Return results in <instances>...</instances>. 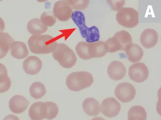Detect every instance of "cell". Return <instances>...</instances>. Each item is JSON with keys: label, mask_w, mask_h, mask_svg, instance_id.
Returning a JSON list of instances; mask_svg holds the SVG:
<instances>
[{"label": "cell", "mask_w": 161, "mask_h": 120, "mask_svg": "<svg viewBox=\"0 0 161 120\" xmlns=\"http://www.w3.org/2000/svg\"><path fill=\"white\" fill-rule=\"evenodd\" d=\"M59 112L58 106L52 102H39L33 103L29 109V116L32 120H52Z\"/></svg>", "instance_id": "obj_1"}, {"label": "cell", "mask_w": 161, "mask_h": 120, "mask_svg": "<svg viewBox=\"0 0 161 120\" xmlns=\"http://www.w3.org/2000/svg\"><path fill=\"white\" fill-rule=\"evenodd\" d=\"M30 51L34 54H47L52 52L58 44L54 38L49 35L32 36L28 41Z\"/></svg>", "instance_id": "obj_2"}, {"label": "cell", "mask_w": 161, "mask_h": 120, "mask_svg": "<svg viewBox=\"0 0 161 120\" xmlns=\"http://www.w3.org/2000/svg\"><path fill=\"white\" fill-rule=\"evenodd\" d=\"M71 18L75 25L78 26L81 37L85 39L87 42L92 43L99 41L100 37L99 29L95 26L90 28L86 26L85 17L81 12H74Z\"/></svg>", "instance_id": "obj_3"}, {"label": "cell", "mask_w": 161, "mask_h": 120, "mask_svg": "<svg viewBox=\"0 0 161 120\" xmlns=\"http://www.w3.org/2000/svg\"><path fill=\"white\" fill-rule=\"evenodd\" d=\"M94 82L92 73L86 71H77L70 73L66 78V84L71 91L78 92L89 88Z\"/></svg>", "instance_id": "obj_4"}, {"label": "cell", "mask_w": 161, "mask_h": 120, "mask_svg": "<svg viewBox=\"0 0 161 120\" xmlns=\"http://www.w3.org/2000/svg\"><path fill=\"white\" fill-rule=\"evenodd\" d=\"M52 55L60 66L65 69H70L74 67L77 61V57L73 50L64 43L58 44L52 52Z\"/></svg>", "instance_id": "obj_5"}, {"label": "cell", "mask_w": 161, "mask_h": 120, "mask_svg": "<svg viewBox=\"0 0 161 120\" xmlns=\"http://www.w3.org/2000/svg\"><path fill=\"white\" fill-rule=\"evenodd\" d=\"M116 20L120 26L132 29L138 25V12L136 9L130 7L122 8L116 14Z\"/></svg>", "instance_id": "obj_6"}, {"label": "cell", "mask_w": 161, "mask_h": 120, "mask_svg": "<svg viewBox=\"0 0 161 120\" xmlns=\"http://www.w3.org/2000/svg\"><path fill=\"white\" fill-rule=\"evenodd\" d=\"M115 94L120 102L128 103L134 99L136 90L134 86L130 83H121L115 88Z\"/></svg>", "instance_id": "obj_7"}, {"label": "cell", "mask_w": 161, "mask_h": 120, "mask_svg": "<svg viewBox=\"0 0 161 120\" xmlns=\"http://www.w3.org/2000/svg\"><path fill=\"white\" fill-rule=\"evenodd\" d=\"M149 69L143 63H134L130 66L128 74L130 79L136 83L145 82L149 77Z\"/></svg>", "instance_id": "obj_8"}, {"label": "cell", "mask_w": 161, "mask_h": 120, "mask_svg": "<svg viewBox=\"0 0 161 120\" xmlns=\"http://www.w3.org/2000/svg\"><path fill=\"white\" fill-rule=\"evenodd\" d=\"M53 13L56 18L59 21L66 22L71 18L73 11L67 0H63L58 1L55 3Z\"/></svg>", "instance_id": "obj_9"}, {"label": "cell", "mask_w": 161, "mask_h": 120, "mask_svg": "<svg viewBox=\"0 0 161 120\" xmlns=\"http://www.w3.org/2000/svg\"><path fill=\"white\" fill-rule=\"evenodd\" d=\"M121 109L120 103L114 98H107L103 101L100 106L102 113L109 118L117 116Z\"/></svg>", "instance_id": "obj_10"}, {"label": "cell", "mask_w": 161, "mask_h": 120, "mask_svg": "<svg viewBox=\"0 0 161 120\" xmlns=\"http://www.w3.org/2000/svg\"><path fill=\"white\" fill-rule=\"evenodd\" d=\"M107 72L110 78L117 81L125 77L126 73V68L120 61H114L110 63Z\"/></svg>", "instance_id": "obj_11"}, {"label": "cell", "mask_w": 161, "mask_h": 120, "mask_svg": "<svg viewBox=\"0 0 161 120\" xmlns=\"http://www.w3.org/2000/svg\"><path fill=\"white\" fill-rule=\"evenodd\" d=\"M23 69L26 74L34 75L40 72L42 67L41 59L35 56H31L23 61Z\"/></svg>", "instance_id": "obj_12"}, {"label": "cell", "mask_w": 161, "mask_h": 120, "mask_svg": "<svg viewBox=\"0 0 161 120\" xmlns=\"http://www.w3.org/2000/svg\"><path fill=\"white\" fill-rule=\"evenodd\" d=\"M158 34L155 30L151 29H145L141 33L140 42L142 46L147 49L153 48L158 42Z\"/></svg>", "instance_id": "obj_13"}, {"label": "cell", "mask_w": 161, "mask_h": 120, "mask_svg": "<svg viewBox=\"0 0 161 120\" xmlns=\"http://www.w3.org/2000/svg\"><path fill=\"white\" fill-rule=\"evenodd\" d=\"M29 104V101L23 96L16 95L9 100V106L12 112L20 114L26 110Z\"/></svg>", "instance_id": "obj_14"}, {"label": "cell", "mask_w": 161, "mask_h": 120, "mask_svg": "<svg viewBox=\"0 0 161 120\" xmlns=\"http://www.w3.org/2000/svg\"><path fill=\"white\" fill-rule=\"evenodd\" d=\"M12 56L17 59H23L28 56L29 51L25 43L14 41L10 47Z\"/></svg>", "instance_id": "obj_15"}, {"label": "cell", "mask_w": 161, "mask_h": 120, "mask_svg": "<svg viewBox=\"0 0 161 120\" xmlns=\"http://www.w3.org/2000/svg\"><path fill=\"white\" fill-rule=\"evenodd\" d=\"M82 108L85 112L91 116H97L100 113V104L94 98H87L84 100Z\"/></svg>", "instance_id": "obj_16"}, {"label": "cell", "mask_w": 161, "mask_h": 120, "mask_svg": "<svg viewBox=\"0 0 161 120\" xmlns=\"http://www.w3.org/2000/svg\"><path fill=\"white\" fill-rule=\"evenodd\" d=\"M128 60L132 63L139 62L144 55L142 47L138 44L132 43L125 50Z\"/></svg>", "instance_id": "obj_17"}, {"label": "cell", "mask_w": 161, "mask_h": 120, "mask_svg": "<svg viewBox=\"0 0 161 120\" xmlns=\"http://www.w3.org/2000/svg\"><path fill=\"white\" fill-rule=\"evenodd\" d=\"M27 29L28 32L33 36H39L45 33L48 27L43 25L40 19L34 18L27 23Z\"/></svg>", "instance_id": "obj_18"}, {"label": "cell", "mask_w": 161, "mask_h": 120, "mask_svg": "<svg viewBox=\"0 0 161 120\" xmlns=\"http://www.w3.org/2000/svg\"><path fill=\"white\" fill-rule=\"evenodd\" d=\"M89 54L91 58L103 57L107 53L104 48V42L98 41L89 43Z\"/></svg>", "instance_id": "obj_19"}, {"label": "cell", "mask_w": 161, "mask_h": 120, "mask_svg": "<svg viewBox=\"0 0 161 120\" xmlns=\"http://www.w3.org/2000/svg\"><path fill=\"white\" fill-rule=\"evenodd\" d=\"M14 40L7 32L0 34V59L5 57L7 55L11 44Z\"/></svg>", "instance_id": "obj_20"}, {"label": "cell", "mask_w": 161, "mask_h": 120, "mask_svg": "<svg viewBox=\"0 0 161 120\" xmlns=\"http://www.w3.org/2000/svg\"><path fill=\"white\" fill-rule=\"evenodd\" d=\"M11 82L6 66L0 63V93L6 92L11 87Z\"/></svg>", "instance_id": "obj_21"}, {"label": "cell", "mask_w": 161, "mask_h": 120, "mask_svg": "<svg viewBox=\"0 0 161 120\" xmlns=\"http://www.w3.org/2000/svg\"><path fill=\"white\" fill-rule=\"evenodd\" d=\"M113 37L115 38L120 44L122 51H125L132 43L131 35L126 30H123L117 32L113 35Z\"/></svg>", "instance_id": "obj_22"}, {"label": "cell", "mask_w": 161, "mask_h": 120, "mask_svg": "<svg viewBox=\"0 0 161 120\" xmlns=\"http://www.w3.org/2000/svg\"><path fill=\"white\" fill-rule=\"evenodd\" d=\"M128 120H147V112L142 106H132L128 112Z\"/></svg>", "instance_id": "obj_23"}, {"label": "cell", "mask_w": 161, "mask_h": 120, "mask_svg": "<svg viewBox=\"0 0 161 120\" xmlns=\"http://www.w3.org/2000/svg\"><path fill=\"white\" fill-rule=\"evenodd\" d=\"M29 92L32 98L39 99L46 94V88L43 83L40 82H35L31 84L29 89Z\"/></svg>", "instance_id": "obj_24"}, {"label": "cell", "mask_w": 161, "mask_h": 120, "mask_svg": "<svg viewBox=\"0 0 161 120\" xmlns=\"http://www.w3.org/2000/svg\"><path fill=\"white\" fill-rule=\"evenodd\" d=\"M89 43L85 42H80L77 44L76 51L79 57L81 59L89 60L91 59L89 50Z\"/></svg>", "instance_id": "obj_25"}, {"label": "cell", "mask_w": 161, "mask_h": 120, "mask_svg": "<svg viewBox=\"0 0 161 120\" xmlns=\"http://www.w3.org/2000/svg\"><path fill=\"white\" fill-rule=\"evenodd\" d=\"M104 48L107 52H114L122 50L120 44L115 38H110L104 42Z\"/></svg>", "instance_id": "obj_26"}, {"label": "cell", "mask_w": 161, "mask_h": 120, "mask_svg": "<svg viewBox=\"0 0 161 120\" xmlns=\"http://www.w3.org/2000/svg\"><path fill=\"white\" fill-rule=\"evenodd\" d=\"M40 21L43 25L47 27L54 26L57 22V19L53 12L51 11L44 12L40 17Z\"/></svg>", "instance_id": "obj_27"}, {"label": "cell", "mask_w": 161, "mask_h": 120, "mask_svg": "<svg viewBox=\"0 0 161 120\" xmlns=\"http://www.w3.org/2000/svg\"><path fill=\"white\" fill-rule=\"evenodd\" d=\"M67 2L72 9L78 11L86 9L89 4L88 0H67Z\"/></svg>", "instance_id": "obj_28"}, {"label": "cell", "mask_w": 161, "mask_h": 120, "mask_svg": "<svg viewBox=\"0 0 161 120\" xmlns=\"http://www.w3.org/2000/svg\"><path fill=\"white\" fill-rule=\"evenodd\" d=\"M107 2L110 5L112 10L118 11L122 8L125 3V1H108Z\"/></svg>", "instance_id": "obj_29"}, {"label": "cell", "mask_w": 161, "mask_h": 120, "mask_svg": "<svg viewBox=\"0 0 161 120\" xmlns=\"http://www.w3.org/2000/svg\"><path fill=\"white\" fill-rule=\"evenodd\" d=\"M3 120H20V119L18 117L14 115L9 114L4 118Z\"/></svg>", "instance_id": "obj_30"}, {"label": "cell", "mask_w": 161, "mask_h": 120, "mask_svg": "<svg viewBox=\"0 0 161 120\" xmlns=\"http://www.w3.org/2000/svg\"><path fill=\"white\" fill-rule=\"evenodd\" d=\"M5 25L4 20L0 18V34L3 33L4 29H5Z\"/></svg>", "instance_id": "obj_31"}, {"label": "cell", "mask_w": 161, "mask_h": 120, "mask_svg": "<svg viewBox=\"0 0 161 120\" xmlns=\"http://www.w3.org/2000/svg\"><path fill=\"white\" fill-rule=\"evenodd\" d=\"M91 120H105V119H104L103 118L100 117H97L92 119Z\"/></svg>", "instance_id": "obj_32"}]
</instances>
